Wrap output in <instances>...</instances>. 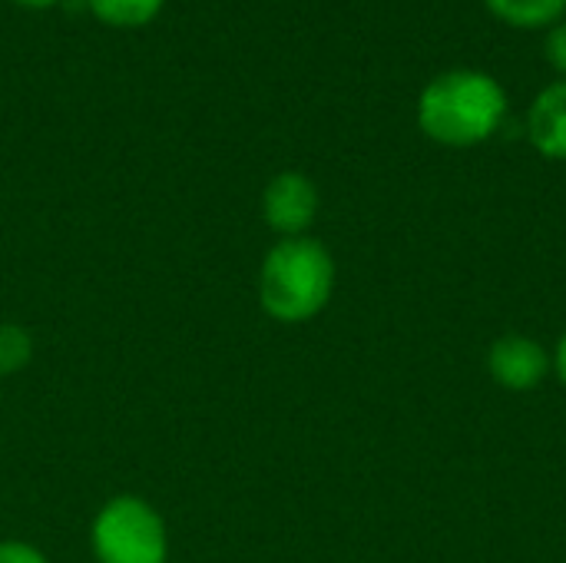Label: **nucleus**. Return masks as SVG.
<instances>
[{
	"instance_id": "obj_9",
	"label": "nucleus",
	"mask_w": 566,
	"mask_h": 563,
	"mask_svg": "<svg viewBox=\"0 0 566 563\" xmlns=\"http://www.w3.org/2000/svg\"><path fill=\"white\" fill-rule=\"evenodd\" d=\"M33 358V335L17 322H0V378L17 375Z\"/></svg>"
},
{
	"instance_id": "obj_12",
	"label": "nucleus",
	"mask_w": 566,
	"mask_h": 563,
	"mask_svg": "<svg viewBox=\"0 0 566 563\" xmlns=\"http://www.w3.org/2000/svg\"><path fill=\"white\" fill-rule=\"evenodd\" d=\"M551 362H554V375H557V382L566 388V332L560 335V342L554 345V355H551Z\"/></svg>"
},
{
	"instance_id": "obj_7",
	"label": "nucleus",
	"mask_w": 566,
	"mask_h": 563,
	"mask_svg": "<svg viewBox=\"0 0 566 563\" xmlns=\"http://www.w3.org/2000/svg\"><path fill=\"white\" fill-rule=\"evenodd\" d=\"M488 10L517 30H544L560 23L566 13V0H484Z\"/></svg>"
},
{
	"instance_id": "obj_3",
	"label": "nucleus",
	"mask_w": 566,
	"mask_h": 563,
	"mask_svg": "<svg viewBox=\"0 0 566 563\" xmlns=\"http://www.w3.org/2000/svg\"><path fill=\"white\" fill-rule=\"evenodd\" d=\"M96 563H169V538L159 511L133 494L106 501L90 528Z\"/></svg>"
},
{
	"instance_id": "obj_11",
	"label": "nucleus",
	"mask_w": 566,
	"mask_h": 563,
	"mask_svg": "<svg viewBox=\"0 0 566 563\" xmlns=\"http://www.w3.org/2000/svg\"><path fill=\"white\" fill-rule=\"evenodd\" d=\"M0 563H46V557L27 541H0Z\"/></svg>"
},
{
	"instance_id": "obj_4",
	"label": "nucleus",
	"mask_w": 566,
	"mask_h": 563,
	"mask_svg": "<svg viewBox=\"0 0 566 563\" xmlns=\"http://www.w3.org/2000/svg\"><path fill=\"white\" fill-rule=\"evenodd\" d=\"M318 206H322L318 186L305 173H295V169L272 176V183L262 192V219L282 239L308 236L318 216Z\"/></svg>"
},
{
	"instance_id": "obj_8",
	"label": "nucleus",
	"mask_w": 566,
	"mask_h": 563,
	"mask_svg": "<svg viewBox=\"0 0 566 563\" xmlns=\"http://www.w3.org/2000/svg\"><path fill=\"white\" fill-rule=\"evenodd\" d=\"M90 13L109 27H143L159 17L166 0H83Z\"/></svg>"
},
{
	"instance_id": "obj_13",
	"label": "nucleus",
	"mask_w": 566,
	"mask_h": 563,
	"mask_svg": "<svg viewBox=\"0 0 566 563\" xmlns=\"http://www.w3.org/2000/svg\"><path fill=\"white\" fill-rule=\"evenodd\" d=\"M13 3H20V7H36V10H40V7H53L56 0H13Z\"/></svg>"
},
{
	"instance_id": "obj_10",
	"label": "nucleus",
	"mask_w": 566,
	"mask_h": 563,
	"mask_svg": "<svg viewBox=\"0 0 566 563\" xmlns=\"http://www.w3.org/2000/svg\"><path fill=\"white\" fill-rule=\"evenodd\" d=\"M544 56L560 73V80H566V20L551 27L547 40H544Z\"/></svg>"
},
{
	"instance_id": "obj_2",
	"label": "nucleus",
	"mask_w": 566,
	"mask_h": 563,
	"mask_svg": "<svg viewBox=\"0 0 566 563\" xmlns=\"http://www.w3.org/2000/svg\"><path fill=\"white\" fill-rule=\"evenodd\" d=\"M335 292V259L312 236L279 239L259 269V305L279 325H305Z\"/></svg>"
},
{
	"instance_id": "obj_5",
	"label": "nucleus",
	"mask_w": 566,
	"mask_h": 563,
	"mask_svg": "<svg viewBox=\"0 0 566 563\" xmlns=\"http://www.w3.org/2000/svg\"><path fill=\"white\" fill-rule=\"evenodd\" d=\"M488 372L494 385L507 392H534L554 372V362H551V352L537 338L511 332V335H501L488 348Z\"/></svg>"
},
{
	"instance_id": "obj_1",
	"label": "nucleus",
	"mask_w": 566,
	"mask_h": 563,
	"mask_svg": "<svg viewBox=\"0 0 566 563\" xmlns=\"http://www.w3.org/2000/svg\"><path fill=\"white\" fill-rule=\"evenodd\" d=\"M507 119V93L484 70H448L418 96V126L428 139L451 149L488 143Z\"/></svg>"
},
{
	"instance_id": "obj_6",
	"label": "nucleus",
	"mask_w": 566,
	"mask_h": 563,
	"mask_svg": "<svg viewBox=\"0 0 566 563\" xmlns=\"http://www.w3.org/2000/svg\"><path fill=\"white\" fill-rule=\"evenodd\" d=\"M527 139L544 159H566V80L534 96L527 110Z\"/></svg>"
}]
</instances>
